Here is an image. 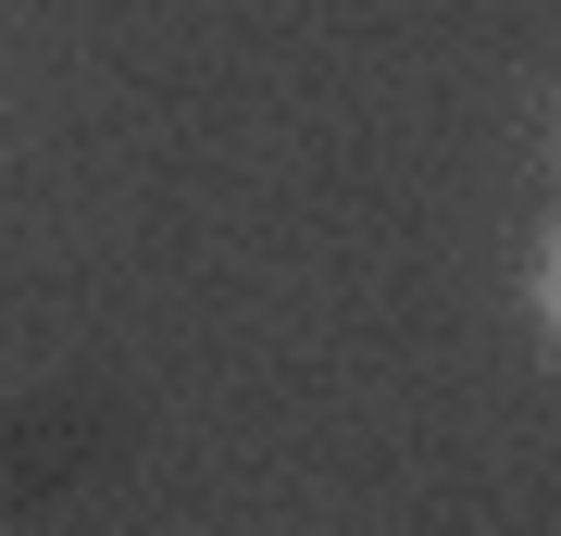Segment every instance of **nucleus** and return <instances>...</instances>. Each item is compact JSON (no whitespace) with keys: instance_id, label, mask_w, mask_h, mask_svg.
Returning <instances> with one entry per match:
<instances>
[{"instance_id":"f257e3e1","label":"nucleus","mask_w":561,"mask_h":536,"mask_svg":"<svg viewBox=\"0 0 561 536\" xmlns=\"http://www.w3.org/2000/svg\"><path fill=\"white\" fill-rule=\"evenodd\" d=\"M524 299H537V324L561 338V213L537 225V262H524Z\"/></svg>"}]
</instances>
